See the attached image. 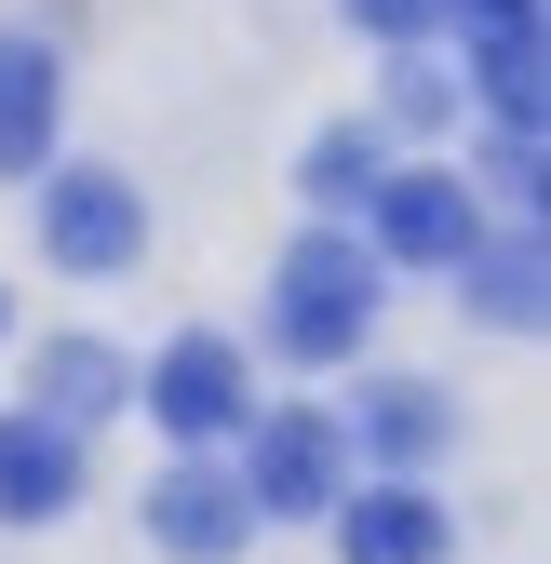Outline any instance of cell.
I'll use <instances>...</instances> for the list:
<instances>
[{"mask_svg": "<svg viewBox=\"0 0 551 564\" xmlns=\"http://www.w3.org/2000/svg\"><path fill=\"white\" fill-rule=\"evenodd\" d=\"M364 323H377V242L310 229L283 269H269V336H283L296 364H350V349H364Z\"/></svg>", "mask_w": 551, "mask_h": 564, "instance_id": "1", "label": "cell"}, {"mask_svg": "<svg viewBox=\"0 0 551 564\" xmlns=\"http://www.w3.org/2000/svg\"><path fill=\"white\" fill-rule=\"evenodd\" d=\"M242 431H256V470H242L256 524H310V511L350 498V444H336V416L283 403V416H242Z\"/></svg>", "mask_w": 551, "mask_h": 564, "instance_id": "2", "label": "cell"}, {"mask_svg": "<svg viewBox=\"0 0 551 564\" xmlns=\"http://www.w3.org/2000/svg\"><path fill=\"white\" fill-rule=\"evenodd\" d=\"M41 242H54V269H134L149 202H134L121 175H54L41 188Z\"/></svg>", "mask_w": 551, "mask_h": 564, "instance_id": "3", "label": "cell"}, {"mask_svg": "<svg viewBox=\"0 0 551 564\" xmlns=\"http://www.w3.org/2000/svg\"><path fill=\"white\" fill-rule=\"evenodd\" d=\"M149 538L175 551V564H229L242 538H256V498L229 470H202V457H175L162 484H149Z\"/></svg>", "mask_w": 551, "mask_h": 564, "instance_id": "4", "label": "cell"}, {"mask_svg": "<svg viewBox=\"0 0 551 564\" xmlns=\"http://www.w3.org/2000/svg\"><path fill=\"white\" fill-rule=\"evenodd\" d=\"M149 403H162V431H188V444L242 431V416H256V390H242V349H229V336H175L162 364H149Z\"/></svg>", "mask_w": 551, "mask_h": 564, "instance_id": "5", "label": "cell"}, {"mask_svg": "<svg viewBox=\"0 0 551 564\" xmlns=\"http://www.w3.org/2000/svg\"><path fill=\"white\" fill-rule=\"evenodd\" d=\"M364 202H377V256H403V269H457L471 229H485L457 175H377Z\"/></svg>", "mask_w": 551, "mask_h": 564, "instance_id": "6", "label": "cell"}, {"mask_svg": "<svg viewBox=\"0 0 551 564\" xmlns=\"http://www.w3.org/2000/svg\"><path fill=\"white\" fill-rule=\"evenodd\" d=\"M67 498H82V431L67 416H0V524H54Z\"/></svg>", "mask_w": 551, "mask_h": 564, "instance_id": "7", "label": "cell"}, {"mask_svg": "<svg viewBox=\"0 0 551 564\" xmlns=\"http://www.w3.org/2000/svg\"><path fill=\"white\" fill-rule=\"evenodd\" d=\"M336 564H444V511L418 484H364L336 498Z\"/></svg>", "mask_w": 551, "mask_h": 564, "instance_id": "8", "label": "cell"}, {"mask_svg": "<svg viewBox=\"0 0 551 564\" xmlns=\"http://www.w3.org/2000/svg\"><path fill=\"white\" fill-rule=\"evenodd\" d=\"M54 54L41 41H0V175H28V162H54Z\"/></svg>", "mask_w": 551, "mask_h": 564, "instance_id": "9", "label": "cell"}, {"mask_svg": "<svg viewBox=\"0 0 551 564\" xmlns=\"http://www.w3.org/2000/svg\"><path fill=\"white\" fill-rule=\"evenodd\" d=\"M471 310H485V323H538V229H511L498 256H485V229H471Z\"/></svg>", "mask_w": 551, "mask_h": 564, "instance_id": "10", "label": "cell"}, {"mask_svg": "<svg viewBox=\"0 0 551 564\" xmlns=\"http://www.w3.org/2000/svg\"><path fill=\"white\" fill-rule=\"evenodd\" d=\"M121 403V364L95 336H67V349H41V416H67V431H82V416H108Z\"/></svg>", "mask_w": 551, "mask_h": 564, "instance_id": "11", "label": "cell"}, {"mask_svg": "<svg viewBox=\"0 0 551 564\" xmlns=\"http://www.w3.org/2000/svg\"><path fill=\"white\" fill-rule=\"evenodd\" d=\"M296 188H310V202H364V188H377V134H323Z\"/></svg>", "mask_w": 551, "mask_h": 564, "instance_id": "12", "label": "cell"}, {"mask_svg": "<svg viewBox=\"0 0 551 564\" xmlns=\"http://www.w3.org/2000/svg\"><path fill=\"white\" fill-rule=\"evenodd\" d=\"M364 444H377V457H431V444H444V416H431L418 390H390V403H364Z\"/></svg>", "mask_w": 551, "mask_h": 564, "instance_id": "13", "label": "cell"}, {"mask_svg": "<svg viewBox=\"0 0 551 564\" xmlns=\"http://www.w3.org/2000/svg\"><path fill=\"white\" fill-rule=\"evenodd\" d=\"M350 14H364V28H377V41H418V28H431V14H444V0H350Z\"/></svg>", "mask_w": 551, "mask_h": 564, "instance_id": "14", "label": "cell"}]
</instances>
